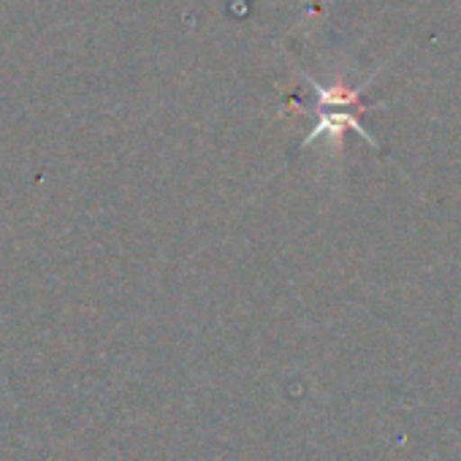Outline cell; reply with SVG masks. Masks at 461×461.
Returning a JSON list of instances; mask_svg holds the SVG:
<instances>
[{
	"instance_id": "2",
	"label": "cell",
	"mask_w": 461,
	"mask_h": 461,
	"mask_svg": "<svg viewBox=\"0 0 461 461\" xmlns=\"http://www.w3.org/2000/svg\"><path fill=\"white\" fill-rule=\"evenodd\" d=\"M302 77H304V82H307V85L315 90V95H318V104H315L318 112H321V109H337V106H348V109H358V112L372 109V106L361 104V93L372 85L375 74H372L364 85H358V87H350V85H345V82L321 85L318 79H312V77H307V74H302Z\"/></svg>"
},
{
	"instance_id": "1",
	"label": "cell",
	"mask_w": 461,
	"mask_h": 461,
	"mask_svg": "<svg viewBox=\"0 0 461 461\" xmlns=\"http://www.w3.org/2000/svg\"><path fill=\"white\" fill-rule=\"evenodd\" d=\"M356 112L358 109H345V112H337V109H321L318 112V122H315V128L302 139V147H310V144H315L321 136H329V139H334V144L337 147H342V136H345V131H356L358 136H364L372 147H377V139L358 122V117H356Z\"/></svg>"
}]
</instances>
